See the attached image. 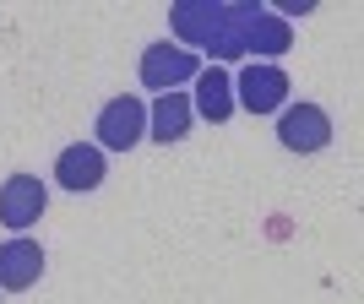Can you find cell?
<instances>
[{
  "mask_svg": "<svg viewBox=\"0 0 364 304\" xmlns=\"http://www.w3.org/2000/svg\"><path fill=\"white\" fill-rule=\"evenodd\" d=\"M261 6H207V0H185L168 11L174 33L185 44L207 49L213 60H240V44H245V28L256 22Z\"/></svg>",
  "mask_w": 364,
  "mask_h": 304,
  "instance_id": "cell-1",
  "label": "cell"
},
{
  "mask_svg": "<svg viewBox=\"0 0 364 304\" xmlns=\"http://www.w3.org/2000/svg\"><path fill=\"white\" fill-rule=\"evenodd\" d=\"M92 136H98V147H109V152H131L141 136H147V109H141V98H131V92L109 98V104L98 109Z\"/></svg>",
  "mask_w": 364,
  "mask_h": 304,
  "instance_id": "cell-2",
  "label": "cell"
},
{
  "mask_svg": "<svg viewBox=\"0 0 364 304\" xmlns=\"http://www.w3.org/2000/svg\"><path fill=\"white\" fill-rule=\"evenodd\" d=\"M234 87H240L234 104L250 109V114H277V109H289V71H283V65H256L250 60Z\"/></svg>",
  "mask_w": 364,
  "mask_h": 304,
  "instance_id": "cell-3",
  "label": "cell"
},
{
  "mask_svg": "<svg viewBox=\"0 0 364 304\" xmlns=\"http://www.w3.org/2000/svg\"><path fill=\"white\" fill-rule=\"evenodd\" d=\"M196 71H201L196 49H180V44H152L141 55V87L152 92H174L180 82H196Z\"/></svg>",
  "mask_w": 364,
  "mask_h": 304,
  "instance_id": "cell-4",
  "label": "cell"
},
{
  "mask_svg": "<svg viewBox=\"0 0 364 304\" xmlns=\"http://www.w3.org/2000/svg\"><path fill=\"white\" fill-rule=\"evenodd\" d=\"M44 207H49V190H44V180L38 174H11V180L0 185V223L6 228H33L38 217H44Z\"/></svg>",
  "mask_w": 364,
  "mask_h": 304,
  "instance_id": "cell-5",
  "label": "cell"
},
{
  "mask_svg": "<svg viewBox=\"0 0 364 304\" xmlns=\"http://www.w3.org/2000/svg\"><path fill=\"white\" fill-rule=\"evenodd\" d=\"M277 141L289 152H321L332 141V120H326V109L321 104H294L283 109V120H277Z\"/></svg>",
  "mask_w": 364,
  "mask_h": 304,
  "instance_id": "cell-6",
  "label": "cell"
},
{
  "mask_svg": "<svg viewBox=\"0 0 364 304\" xmlns=\"http://www.w3.org/2000/svg\"><path fill=\"white\" fill-rule=\"evenodd\" d=\"M38 277H44V250H38V239H11V244H0V288H6V293L33 288Z\"/></svg>",
  "mask_w": 364,
  "mask_h": 304,
  "instance_id": "cell-7",
  "label": "cell"
},
{
  "mask_svg": "<svg viewBox=\"0 0 364 304\" xmlns=\"http://www.w3.org/2000/svg\"><path fill=\"white\" fill-rule=\"evenodd\" d=\"M55 180L65 185V190H98L104 185V147H87V141H76V147H65L60 158H55Z\"/></svg>",
  "mask_w": 364,
  "mask_h": 304,
  "instance_id": "cell-8",
  "label": "cell"
},
{
  "mask_svg": "<svg viewBox=\"0 0 364 304\" xmlns=\"http://www.w3.org/2000/svg\"><path fill=\"white\" fill-rule=\"evenodd\" d=\"M191 114H201V120H213V125H223L234 114V82H228L223 65L196 71V104H191Z\"/></svg>",
  "mask_w": 364,
  "mask_h": 304,
  "instance_id": "cell-9",
  "label": "cell"
},
{
  "mask_svg": "<svg viewBox=\"0 0 364 304\" xmlns=\"http://www.w3.org/2000/svg\"><path fill=\"white\" fill-rule=\"evenodd\" d=\"M294 49V28L283 22L277 11H256V22L245 28V44H240V55H289Z\"/></svg>",
  "mask_w": 364,
  "mask_h": 304,
  "instance_id": "cell-10",
  "label": "cell"
},
{
  "mask_svg": "<svg viewBox=\"0 0 364 304\" xmlns=\"http://www.w3.org/2000/svg\"><path fill=\"white\" fill-rule=\"evenodd\" d=\"M191 136V98L185 92H158L152 98V141H180Z\"/></svg>",
  "mask_w": 364,
  "mask_h": 304,
  "instance_id": "cell-11",
  "label": "cell"
}]
</instances>
